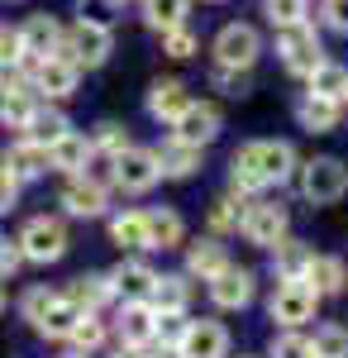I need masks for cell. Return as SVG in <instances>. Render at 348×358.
I'll list each match as a JSON object with an SVG mask.
<instances>
[{
	"label": "cell",
	"mask_w": 348,
	"mask_h": 358,
	"mask_svg": "<svg viewBox=\"0 0 348 358\" xmlns=\"http://www.w3.org/2000/svg\"><path fill=\"white\" fill-rule=\"evenodd\" d=\"M296 167V148L282 143V138H258V143H243L234 153V167H229V182L234 192H263L272 182H287Z\"/></svg>",
	"instance_id": "cell-1"
},
{
	"label": "cell",
	"mask_w": 348,
	"mask_h": 358,
	"mask_svg": "<svg viewBox=\"0 0 348 358\" xmlns=\"http://www.w3.org/2000/svg\"><path fill=\"white\" fill-rule=\"evenodd\" d=\"M24 320H34V330L48 339H67L81 320V306H72L67 296H57L48 287H34L24 296Z\"/></svg>",
	"instance_id": "cell-2"
},
{
	"label": "cell",
	"mask_w": 348,
	"mask_h": 358,
	"mask_svg": "<svg viewBox=\"0 0 348 358\" xmlns=\"http://www.w3.org/2000/svg\"><path fill=\"white\" fill-rule=\"evenodd\" d=\"M110 48H115V38L96 20H77V24L62 34V57H72L77 67H101L110 57Z\"/></svg>",
	"instance_id": "cell-3"
},
{
	"label": "cell",
	"mask_w": 348,
	"mask_h": 358,
	"mask_svg": "<svg viewBox=\"0 0 348 358\" xmlns=\"http://www.w3.org/2000/svg\"><path fill=\"white\" fill-rule=\"evenodd\" d=\"M277 53H282V62H287V72H296V77H310V72L324 62L320 34H315L310 24L282 29V34H277Z\"/></svg>",
	"instance_id": "cell-4"
},
{
	"label": "cell",
	"mask_w": 348,
	"mask_h": 358,
	"mask_svg": "<svg viewBox=\"0 0 348 358\" xmlns=\"http://www.w3.org/2000/svg\"><path fill=\"white\" fill-rule=\"evenodd\" d=\"M15 244H20V258H29V263H57L67 253V229H62V220L38 215V220H29L20 229Z\"/></svg>",
	"instance_id": "cell-5"
},
{
	"label": "cell",
	"mask_w": 348,
	"mask_h": 358,
	"mask_svg": "<svg viewBox=\"0 0 348 358\" xmlns=\"http://www.w3.org/2000/svg\"><path fill=\"white\" fill-rule=\"evenodd\" d=\"M287 224H291V215H287V206H277V201H253L248 210H243V239L258 248H277L282 239H287Z\"/></svg>",
	"instance_id": "cell-6"
},
{
	"label": "cell",
	"mask_w": 348,
	"mask_h": 358,
	"mask_svg": "<svg viewBox=\"0 0 348 358\" xmlns=\"http://www.w3.org/2000/svg\"><path fill=\"white\" fill-rule=\"evenodd\" d=\"M258 53H263V38H258L253 24H224L215 34V57H219V67L248 72V67L258 62Z\"/></svg>",
	"instance_id": "cell-7"
},
{
	"label": "cell",
	"mask_w": 348,
	"mask_h": 358,
	"mask_svg": "<svg viewBox=\"0 0 348 358\" xmlns=\"http://www.w3.org/2000/svg\"><path fill=\"white\" fill-rule=\"evenodd\" d=\"M348 192V167L339 158H315V163H305L300 172V196L305 201H315V206H329V201H339Z\"/></svg>",
	"instance_id": "cell-8"
},
{
	"label": "cell",
	"mask_w": 348,
	"mask_h": 358,
	"mask_svg": "<svg viewBox=\"0 0 348 358\" xmlns=\"http://www.w3.org/2000/svg\"><path fill=\"white\" fill-rule=\"evenodd\" d=\"M315 292L305 287V282H282L277 292H272V301H268V310H272V320L282 325V330H296V325H305L310 315H315Z\"/></svg>",
	"instance_id": "cell-9"
},
{
	"label": "cell",
	"mask_w": 348,
	"mask_h": 358,
	"mask_svg": "<svg viewBox=\"0 0 348 358\" xmlns=\"http://www.w3.org/2000/svg\"><path fill=\"white\" fill-rule=\"evenodd\" d=\"M158 158L148 153V148H124L119 158H115V182L124 187L129 196H143V192H153L158 187Z\"/></svg>",
	"instance_id": "cell-10"
},
{
	"label": "cell",
	"mask_w": 348,
	"mask_h": 358,
	"mask_svg": "<svg viewBox=\"0 0 348 358\" xmlns=\"http://www.w3.org/2000/svg\"><path fill=\"white\" fill-rule=\"evenodd\" d=\"M177 349H182V358H224L229 354V330L219 320H196V325H187Z\"/></svg>",
	"instance_id": "cell-11"
},
{
	"label": "cell",
	"mask_w": 348,
	"mask_h": 358,
	"mask_svg": "<svg viewBox=\"0 0 348 358\" xmlns=\"http://www.w3.org/2000/svg\"><path fill=\"white\" fill-rule=\"evenodd\" d=\"M210 301L219 310H243L253 301V273L248 268H224V273L210 277Z\"/></svg>",
	"instance_id": "cell-12"
},
{
	"label": "cell",
	"mask_w": 348,
	"mask_h": 358,
	"mask_svg": "<svg viewBox=\"0 0 348 358\" xmlns=\"http://www.w3.org/2000/svg\"><path fill=\"white\" fill-rule=\"evenodd\" d=\"M77 77H81V67L72 62V57H62V53L34 62V86L48 91V96H72V91H77Z\"/></svg>",
	"instance_id": "cell-13"
},
{
	"label": "cell",
	"mask_w": 348,
	"mask_h": 358,
	"mask_svg": "<svg viewBox=\"0 0 348 358\" xmlns=\"http://www.w3.org/2000/svg\"><path fill=\"white\" fill-rule=\"evenodd\" d=\"M20 43H24V57L43 62V57L62 53V29H57L53 15H34V20L20 29Z\"/></svg>",
	"instance_id": "cell-14"
},
{
	"label": "cell",
	"mask_w": 348,
	"mask_h": 358,
	"mask_svg": "<svg viewBox=\"0 0 348 358\" xmlns=\"http://www.w3.org/2000/svg\"><path fill=\"white\" fill-rule=\"evenodd\" d=\"M62 206H67V215H81V220L106 215V187L96 177H72L62 187Z\"/></svg>",
	"instance_id": "cell-15"
},
{
	"label": "cell",
	"mask_w": 348,
	"mask_h": 358,
	"mask_svg": "<svg viewBox=\"0 0 348 358\" xmlns=\"http://www.w3.org/2000/svg\"><path fill=\"white\" fill-rule=\"evenodd\" d=\"M48 148L43 143H34V138H24V143H15L10 153H5V172L15 177V182H34V177H43L48 172Z\"/></svg>",
	"instance_id": "cell-16"
},
{
	"label": "cell",
	"mask_w": 348,
	"mask_h": 358,
	"mask_svg": "<svg viewBox=\"0 0 348 358\" xmlns=\"http://www.w3.org/2000/svg\"><path fill=\"white\" fill-rule=\"evenodd\" d=\"M119 334H124V344L148 349V344L158 339V310L143 306V301H129V306H124V315H119Z\"/></svg>",
	"instance_id": "cell-17"
},
{
	"label": "cell",
	"mask_w": 348,
	"mask_h": 358,
	"mask_svg": "<svg viewBox=\"0 0 348 358\" xmlns=\"http://www.w3.org/2000/svg\"><path fill=\"white\" fill-rule=\"evenodd\" d=\"M153 158H158V172H167V177H191V172L201 167V148L172 134L167 143H158V148H153Z\"/></svg>",
	"instance_id": "cell-18"
},
{
	"label": "cell",
	"mask_w": 348,
	"mask_h": 358,
	"mask_svg": "<svg viewBox=\"0 0 348 358\" xmlns=\"http://www.w3.org/2000/svg\"><path fill=\"white\" fill-rule=\"evenodd\" d=\"M215 134H219V110L191 101L187 110H182V120H177V138H187V143H196V148H205Z\"/></svg>",
	"instance_id": "cell-19"
},
{
	"label": "cell",
	"mask_w": 348,
	"mask_h": 358,
	"mask_svg": "<svg viewBox=\"0 0 348 358\" xmlns=\"http://www.w3.org/2000/svg\"><path fill=\"white\" fill-rule=\"evenodd\" d=\"M315 296H339L348 287V268L344 258H310V268H305V277H300Z\"/></svg>",
	"instance_id": "cell-20"
},
{
	"label": "cell",
	"mask_w": 348,
	"mask_h": 358,
	"mask_svg": "<svg viewBox=\"0 0 348 358\" xmlns=\"http://www.w3.org/2000/svg\"><path fill=\"white\" fill-rule=\"evenodd\" d=\"M110 282H115V292H124L129 301H148V292H153V282H158V273H153L148 263H138V258H129V263H119V268L110 273Z\"/></svg>",
	"instance_id": "cell-21"
},
{
	"label": "cell",
	"mask_w": 348,
	"mask_h": 358,
	"mask_svg": "<svg viewBox=\"0 0 348 358\" xmlns=\"http://www.w3.org/2000/svg\"><path fill=\"white\" fill-rule=\"evenodd\" d=\"M187 106H191V96H187V86H182V82H158L153 91H148V115H153V120L177 124Z\"/></svg>",
	"instance_id": "cell-22"
},
{
	"label": "cell",
	"mask_w": 348,
	"mask_h": 358,
	"mask_svg": "<svg viewBox=\"0 0 348 358\" xmlns=\"http://www.w3.org/2000/svg\"><path fill=\"white\" fill-rule=\"evenodd\" d=\"M339 115H344V106H334V101H320V96H305V101L296 106V120H300V129H310V134H329V129H339Z\"/></svg>",
	"instance_id": "cell-23"
},
{
	"label": "cell",
	"mask_w": 348,
	"mask_h": 358,
	"mask_svg": "<svg viewBox=\"0 0 348 358\" xmlns=\"http://www.w3.org/2000/svg\"><path fill=\"white\" fill-rule=\"evenodd\" d=\"M305 96H320V101L344 106V96H348V67H339V62H320V67L310 72V91H305Z\"/></svg>",
	"instance_id": "cell-24"
},
{
	"label": "cell",
	"mask_w": 348,
	"mask_h": 358,
	"mask_svg": "<svg viewBox=\"0 0 348 358\" xmlns=\"http://www.w3.org/2000/svg\"><path fill=\"white\" fill-rule=\"evenodd\" d=\"M148 301H153L158 315H182L187 301H191L187 277H158V282H153V292H148Z\"/></svg>",
	"instance_id": "cell-25"
},
{
	"label": "cell",
	"mask_w": 348,
	"mask_h": 358,
	"mask_svg": "<svg viewBox=\"0 0 348 358\" xmlns=\"http://www.w3.org/2000/svg\"><path fill=\"white\" fill-rule=\"evenodd\" d=\"M143 220H148V248H177L182 234H187V224H182L177 210H148Z\"/></svg>",
	"instance_id": "cell-26"
},
{
	"label": "cell",
	"mask_w": 348,
	"mask_h": 358,
	"mask_svg": "<svg viewBox=\"0 0 348 358\" xmlns=\"http://www.w3.org/2000/svg\"><path fill=\"white\" fill-rule=\"evenodd\" d=\"M24 134L34 138V143H43V148H53L62 134H72V124H67V115H62V110H48V106H38V110H34V120L24 124Z\"/></svg>",
	"instance_id": "cell-27"
},
{
	"label": "cell",
	"mask_w": 348,
	"mask_h": 358,
	"mask_svg": "<svg viewBox=\"0 0 348 358\" xmlns=\"http://www.w3.org/2000/svg\"><path fill=\"white\" fill-rule=\"evenodd\" d=\"M229 268V258H224V248L215 244V239H201V244H191L187 253V273H196L201 282H210L215 273H224Z\"/></svg>",
	"instance_id": "cell-28"
},
{
	"label": "cell",
	"mask_w": 348,
	"mask_h": 358,
	"mask_svg": "<svg viewBox=\"0 0 348 358\" xmlns=\"http://www.w3.org/2000/svg\"><path fill=\"white\" fill-rule=\"evenodd\" d=\"M110 239L119 248H148V220H143V210L115 215V220H110Z\"/></svg>",
	"instance_id": "cell-29"
},
{
	"label": "cell",
	"mask_w": 348,
	"mask_h": 358,
	"mask_svg": "<svg viewBox=\"0 0 348 358\" xmlns=\"http://www.w3.org/2000/svg\"><path fill=\"white\" fill-rule=\"evenodd\" d=\"M86 158H91V143H86L81 134H62L53 148H48V163L62 167V172H81V167H86Z\"/></svg>",
	"instance_id": "cell-30"
},
{
	"label": "cell",
	"mask_w": 348,
	"mask_h": 358,
	"mask_svg": "<svg viewBox=\"0 0 348 358\" xmlns=\"http://www.w3.org/2000/svg\"><path fill=\"white\" fill-rule=\"evenodd\" d=\"M110 296H115V282H110V277H101V273H96V277H81L77 287L67 292V301L81 306V310H101Z\"/></svg>",
	"instance_id": "cell-31"
},
{
	"label": "cell",
	"mask_w": 348,
	"mask_h": 358,
	"mask_svg": "<svg viewBox=\"0 0 348 358\" xmlns=\"http://www.w3.org/2000/svg\"><path fill=\"white\" fill-rule=\"evenodd\" d=\"M272 253H277V273H282V282H300V277H305V268H310V258H315L310 248L296 244V239H282Z\"/></svg>",
	"instance_id": "cell-32"
},
{
	"label": "cell",
	"mask_w": 348,
	"mask_h": 358,
	"mask_svg": "<svg viewBox=\"0 0 348 358\" xmlns=\"http://www.w3.org/2000/svg\"><path fill=\"white\" fill-rule=\"evenodd\" d=\"M187 5H191V0H143V20L167 34V29L187 24Z\"/></svg>",
	"instance_id": "cell-33"
},
{
	"label": "cell",
	"mask_w": 348,
	"mask_h": 358,
	"mask_svg": "<svg viewBox=\"0 0 348 358\" xmlns=\"http://www.w3.org/2000/svg\"><path fill=\"white\" fill-rule=\"evenodd\" d=\"M38 110V101H34V91H10V96H0V120L10 124V129H24L29 120Z\"/></svg>",
	"instance_id": "cell-34"
},
{
	"label": "cell",
	"mask_w": 348,
	"mask_h": 358,
	"mask_svg": "<svg viewBox=\"0 0 348 358\" xmlns=\"http://www.w3.org/2000/svg\"><path fill=\"white\" fill-rule=\"evenodd\" d=\"M268 20L277 29L310 24V0H268Z\"/></svg>",
	"instance_id": "cell-35"
},
{
	"label": "cell",
	"mask_w": 348,
	"mask_h": 358,
	"mask_svg": "<svg viewBox=\"0 0 348 358\" xmlns=\"http://www.w3.org/2000/svg\"><path fill=\"white\" fill-rule=\"evenodd\" d=\"M310 349H315V358H348V330L344 325H320Z\"/></svg>",
	"instance_id": "cell-36"
},
{
	"label": "cell",
	"mask_w": 348,
	"mask_h": 358,
	"mask_svg": "<svg viewBox=\"0 0 348 358\" xmlns=\"http://www.w3.org/2000/svg\"><path fill=\"white\" fill-rule=\"evenodd\" d=\"M67 339H72V344H77L81 354H91V349H96V344H101V339H106V325H101V320H96V310H81L77 330L67 334Z\"/></svg>",
	"instance_id": "cell-37"
},
{
	"label": "cell",
	"mask_w": 348,
	"mask_h": 358,
	"mask_svg": "<svg viewBox=\"0 0 348 358\" xmlns=\"http://www.w3.org/2000/svg\"><path fill=\"white\" fill-rule=\"evenodd\" d=\"M272 358H315V349H310V339H305V334L287 330V334H277V339H272Z\"/></svg>",
	"instance_id": "cell-38"
},
{
	"label": "cell",
	"mask_w": 348,
	"mask_h": 358,
	"mask_svg": "<svg viewBox=\"0 0 348 358\" xmlns=\"http://www.w3.org/2000/svg\"><path fill=\"white\" fill-rule=\"evenodd\" d=\"M162 53H167V57H191V53H196V34H191L187 24L167 29V34H162Z\"/></svg>",
	"instance_id": "cell-39"
},
{
	"label": "cell",
	"mask_w": 348,
	"mask_h": 358,
	"mask_svg": "<svg viewBox=\"0 0 348 358\" xmlns=\"http://www.w3.org/2000/svg\"><path fill=\"white\" fill-rule=\"evenodd\" d=\"M239 220H243L239 201H234V196H219V201H215V210H210V224L224 234V229H239Z\"/></svg>",
	"instance_id": "cell-40"
},
{
	"label": "cell",
	"mask_w": 348,
	"mask_h": 358,
	"mask_svg": "<svg viewBox=\"0 0 348 358\" xmlns=\"http://www.w3.org/2000/svg\"><path fill=\"white\" fill-rule=\"evenodd\" d=\"M24 62V43H20V29L0 24V67H20Z\"/></svg>",
	"instance_id": "cell-41"
},
{
	"label": "cell",
	"mask_w": 348,
	"mask_h": 358,
	"mask_svg": "<svg viewBox=\"0 0 348 358\" xmlns=\"http://www.w3.org/2000/svg\"><path fill=\"white\" fill-rule=\"evenodd\" d=\"M96 148L110 153V158H119L124 148H129V134L119 129V124H101V134H96Z\"/></svg>",
	"instance_id": "cell-42"
},
{
	"label": "cell",
	"mask_w": 348,
	"mask_h": 358,
	"mask_svg": "<svg viewBox=\"0 0 348 358\" xmlns=\"http://www.w3.org/2000/svg\"><path fill=\"white\" fill-rule=\"evenodd\" d=\"M324 24L334 34H348V0H324Z\"/></svg>",
	"instance_id": "cell-43"
},
{
	"label": "cell",
	"mask_w": 348,
	"mask_h": 358,
	"mask_svg": "<svg viewBox=\"0 0 348 358\" xmlns=\"http://www.w3.org/2000/svg\"><path fill=\"white\" fill-rule=\"evenodd\" d=\"M182 334H187L182 315H158V339L162 344H182Z\"/></svg>",
	"instance_id": "cell-44"
},
{
	"label": "cell",
	"mask_w": 348,
	"mask_h": 358,
	"mask_svg": "<svg viewBox=\"0 0 348 358\" xmlns=\"http://www.w3.org/2000/svg\"><path fill=\"white\" fill-rule=\"evenodd\" d=\"M10 91H29L24 67H0V96H10Z\"/></svg>",
	"instance_id": "cell-45"
},
{
	"label": "cell",
	"mask_w": 348,
	"mask_h": 358,
	"mask_svg": "<svg viewBox=\"0 0 348 358\" xmlns=\"http://www.w3.org/2000/svg\"><path fill=\"white\" fill-rule=\"evenodd\" d=\"M15 201H20V182H15V177H10V172L0 167V215H5V210H10Z\"/></svg>",
	"instance_id": "cell-46"
},
{
	"label": "cell",
	"mask_w": 348,
	"mask_h": 358,
	"mask_svg": "<svg viewBox=\"0 0 348 358\" xmlns=\"http://www.w3.org/2000/svg\"><path fill=\"white\" fill-rule=\"evenodd\" d=\"M215 82L224 86L229 96H243V72H234V67H219V72H215Z\"/></svg>",
	"instance_id": "cell-47"
},
{
	"label": "cell",
	"mask_w": 348,
	"mask_h": 358,
	"mask_svg": "<svg viewBox=\"0 0 348 358\" xmlns=\"http://www.w3.org/2000/svg\"><path fill=\"white\" fill-rule=\"evenodd\" d=\"M20 268V248L10 244V239H0V277H10Z\"/></svg>",
	"instance_id": "cell-48"
},
{
	"label": "cell",
	"mask_w": 348,
	"mask_h": 358,
	"mask_svg": "<svg viewBox=\"0 0 348 358\" xmlns=\"http://www.w3.org/2000/svg\"><path fill=\"white\" fill-rule=\"evenodd\" d=\"M148 358H182V349H177V344H162V349H153Z\"/></svg>",
	"instance_id": "cell-49"
},
{
	"label": "cell",
	"mask_w": 348,
	"mask_h": 358,
	"mask_svg": "<svg viewBox=\"0 0 348 358\" xmlns=\"http://www.w3.org/2000/svg\"><path fill=\"white\" fill-rule=\"evenodd\" d=\"M115 358H148V354H143V349H134V344H119V354H115Z\"/></svg>",
	"instance_id": "cell-50"
},
{
	"label": "cell",
	"mask_w": 348,
	"mask_h": 358,
	"mask_svg": "<svg viewBox=\"0 0 348 358\" xmlns=\"http://www.w3.org/2000/svg\"><path fill=\"white\" fill-rule=\"evenodd\" d=\"M62 358H86V354H81V349H72V354H62Z\"/></svg>",
	"instance_id": "cell-51"
},
{
	"label": "cell",
	"mask_w": 348,
	"mask_h": 358,
	"mask_svg": "<svg viewBox=\"0 0 348 358\" xmlns=\"http://www.w3.org/2000/svg\"><path fill=\"white\" fill-rule=\"evenodd\" d=\"M0 310H5V292H0Z\"/></svg>",
	"instance_id": "cell-52"
},
{
	"label": "cell",
	"mask_w": 348,
	"mask_h": 358,
	"mask_svg": "<svg viewBox=\"0 0 348 358\" xmlns=\"http://www.w3.org/2000/svg\"><path fill=\"white\" fill-rule=\"evenodd\" d=\"M106 5H124V0H106Z\"/></svg>",
	"instance_id": "cell-53"
},
{
	"label": "cell",
	"mask_w": 348,
	"mask_h": 358,
	"mask_svg": "<svg viewBox=\"0 0 348 358\" xmlns=\"http://www.w3.org/2000/svg\"><path fill=\"white\" fill-rule=\"evenodd\" d=\"M344 106H348V96H344Z\"/></svg>",
	"instance_id": "cell-54"
}]
</instances>
